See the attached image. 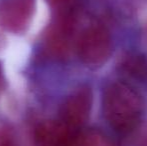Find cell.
Wrapping results in <instances>:
<instances>
[{
  "label": "cell",
  "instance_id": "obj_4",
  "mask_svg": "<svg viewBox=\"0 0 147 146\" xmlns=\"http://www.w3.org/2000/svg\"><path fill=\"white\" fill-rule=\"evenodd\" d=\"M35 12V0L0 1V25L14 34L24 33Z\"/></svg>",
  "mask_w": 147,
  "mask_h": 146
},
{
  "label": "cell",
  "instance_id": "obj_1",
  "mask_svg": "<svg viewBox=\"0 0 147 146\" xmlns=\"http://www.w3.org/2000/svg\"><path fill=\"white\" fill-rule=\"evenodd\" d=\"M103 114L118 133H129L137 127L144 111L142 96L126 82L109 84L103 93Z\"/></svg>",
  "mask_w": 147,
  "mask_h": 146
},
{
  "label": "cell",
  "instance_id": "obj_9",
  "mask_svg": "<svg viewBox=\"0 0 147 146\" xmlns=\"http://www.w3.org/2000/svg\"><path fill=\"white\" fill-rule=\"evenodd\" d=\"M46 2L56 11V13H60L74 11L73 8L76 0H46Z\"/></svg>",
  "mask_w": 147,
  "mask_h": 146
},
{
  "label": "cell",
  "instance_id": "obj_6",
  "mask_svg": "<svg viewBox=\"0 0 147 146\" xmlns=\"http://www.w3.org/2000/svg\"><path fill=\"white\" fill-rule=\"evenodd\" d=\"M73 130L61 121H46L35 130L36 146H68Z\"/></svg>",
  "mask_w": 147,
  "mask_h": 146
},
{
  "label": "cell",
  "instance_id": "obj_2",
  "mask_svg": "<svg viewBox=\"0 0 147 146\" xmlns=\"http://www.w3.org/2000/svg\"><path fill=\"white\" fill-rule=\"evenodd\" d=\"M77 52L80 60L87 66L104 64L112 52V41L107 29L98 25L86 28L78 39Z\"/></svg>",
  "mask_w": 147,
  "mask_h": 146
},
{
  "label": "cell",
  "instance_id": "obj_10",
  "mask_svg": "<svg viewBox=\"0 0 147 146\" xmlns=\"http://www.w3.org/2000/svg\"><path fill=\"white\" fill-rule=\"evenodd\" d=\"M0 146H16L11 132L6 129H0Z\"/></svg>",
  "mask_w": 147,
  "mask_h": 146
},
{
  "label": "cell",
  "instance_id": "obj_7",
  "mask_svg": "<svg viewBox=\"0 0 147 146\" xmlns=\"http://www.w3.org/2000/svg\"><path fill=\"white\" fill-rule=\"evenodd\" d=\"M119 70L126 76L143 80L147 77V59L139 53L128 52L120 60Z\"/></svg>",
  "mask_w": 147,
  "mask_h": 146
},
{
  "label": "cell",
  "instance_id": "obj_3",
  "mask_svg": "<svg viewBox=\"0 0 147 146\" xmlns=\"http://www.w3.org/2000/svg\"><path fill=\"white\" fill-rule=\"evenodd\" d=\"M74 27V11L56 13L44 34L45 50L51 57L64 59L69 55L73 41Z\"/></svg>",
  "mask_w": 147,
  "mask_h": 146
},
{
  "label": "cell",
  "instance_id": "obj_5",
  "mask_svg": "<svg viewBox=\"0 0 147 146\" xmlns=\"http://www.w3.org/2000/svg\"><path fill=\"white\" fill-rule=\"evenodd\" d=\"M92 104V93L88 87H81L74 91L63 103L60 121L71 130L77 129L88 120Z\"/></svg>",
  "mask_w": 147,
  "mask_h": 146
},
{
  "label": "cell",
  "instance_id": "obj_8",
  "mask_svg": "<svg viewBox=\"0 0 147 146\" xmlns=\"http://www.w3.org/2000/svg\"><path fill=\"white\" fill-rule=\"evenodd\" d=\"M105 139L98 131L84 130L73 133L68 146H106Z\"/></svg>",
  "mask_w": 147,
  "mask_h": 146
},
{
  "label": "cell",
  "instance_id": "obj_11",
  "mask_svg": "<svg viewBox=\"0 0 147 146\" xmlns=\"http://www.w3.org/2000/svg\"><path fill=\"white\" fill-rule=\"evenodd\" d=\"M1 75H2L1 74V67H0V83H1Z\"/></svg>",
  "mask_w": 147,
  "mask_h": 146
}]
</instances>
